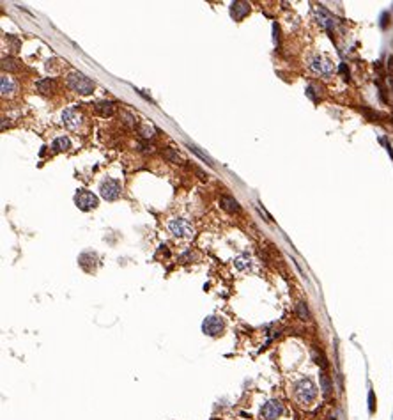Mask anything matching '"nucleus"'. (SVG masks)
<instances>
[{
	"label": "nucleus",
	"instance_id": "obj_1",
	"mask_svg": "<svg viewBox=\"0 0 393 420\" xmlns=\"http://www.w3.org/2000/svg\"><path fill=\"white\" fill-rule=\"evenodd\" d=\"M294 399L300 402L301 406H310L316 402L317 399V386L316 383L308 380V378H303L300 382L294 385Z\"/></svg>",
	"mask_w": 393,
	"mask_h": 420
},
{
	"label": "nucleus",
	"instance_id": "obj_4",
	"mask_svg": "<svg viewBox=\"0 0 393 420\" xmlns=\"http://www.w3.org/2000/svg\"><path fill=\"white\" fill-rule=\"evenodd\" d=\"M168 230H170L175 238H184V240L191 238V234H193V229H191L190 222L184 220V218H172L170 222H168Z\"/></svg>",
	"mask_w": 393,
	"mask_h": 420
},
{
	"label": "nucleus",
	"instance_id": "obj_22",
	"mask_svg": "<svg viewBox=\"0 0 393 420\" xmlns=\"http://www.w3.org/2000/svg\"><path fill=\"white\" fill-rule=\"evenodd\" d=\"M165 156H167V158H170L172 162H174V164H181V162H183L179 154H174L172 151H167V152H165Z\"/></svg>",
	"mask_w": 393,
	"mask_h": 420
},
{
	"label": "nucleus",
	"instance_id": "obj_6",
	"mask_svg": "<svg viewBox=\"0 0 393 420\" xmlns=\"http://www.w3.org/2000/svg\"><path fill=\"white\" fill-rule=\"evenodd\" d=\"M282 413H284V404H282L278 399H271V401H268L261 410V416L264 420H277L282 416Z\"/></svg>",
	"mask_w": 393,
	"mask_h": 420
},
{
	"label": "nucleus",
	"instance_id": "obj_2",
	"mask_svg": "<svg viewBox=\"0 0 393 420\" xmlns=\"http://www.w3.org/2000/svg\"><path fill=\"white\" fill-rule=\"evenodd\" d=\"M308 68H310L312 73L319 74L323 78H330L331 74L335 73V64L321 54H314L308 57Z\"/></svg>",
	"mask_w": 393,
	"mask_h": 420
},
{
	"label": "nucleus",
	"instance_id": "obj_9",
	"mask_svg": "<svg viewBox=\"0 0 393 420\" xmlns=\"http://www.w3.org/2000/svg\"><path fill=\"white\" fill-rule=\"evenodd\" d=\"M60 119H62V124L69 130H76L78 126L82 124V117L74 108H66L60 114Z\"/></svg>",
	"mask_w": 393,
	"mask_h": 420
},
{
	"label": "nucleus",
	"instance_id": "obj_14",
	"mask_svg": "<svg viewBox=\"0 0 393 420\" xmlns=\"http://www.w3.org/2000/svg\"><path fill=\"white\" fill-rule=\"evenodd\" d=\"M71 148V142L67 136H57V138L51 142V149L57 152H62V151H67V149Z\"/></svg>",
	"mask_w": 393,
	"mask_h": 420
},
{
	"label": "nucleus",
	"instance_id": "obj_16",
	"mask_svg": "<svg viewBox=\"0 0 393 420\" xmlns=\"http://www.w3.org/2000/svg\"><path fill=\"white\" fill-rule=\"evenodd\" d=\"M37 89H39V92H43V94H51L53 92V82H51L50 78H44V80L37 82Z\"/></svg>",
	"mask_w": 393,
	"mask_h": 420
},
{
	"label": "nucleus",
	"instance_id": "obj_20",
	"mask_svg": "<svg viewBox=\"0 0 393 420\" xmlns=\"http://www.w3.org/2000/svg\"><path fill=\"white\" fill-rule=\"evenodd\" d=\"M296 308H298V316H300L301 319H308V308H307V305H305L303 302H300Z\"/></svg>",
	"mask_w": 393,
	"mask_h": 420
},
{
	"label": "nucleus",
	"instance_id": "obj_8",
	"mask_svg": "<svg viewBox=\"0 0 393 420\" xmlns=\"http://www.w3.org/2000/svg\"><path fill=\"white\" fill-rule=\"evenodd\" d=\"M223 330V321L218 316H209L202 321V332L209 337H216L218 334H222Z\"/></svg>",
	"mask_w": 393,
	"mask_h": 420
},
{
	"label": "nucleus",
	"instance_id": "obj_18",
	"mask_svg": "<svg viewBox=\"0 0 393 420\" xmlns=\"http://www.w3.org/2000/svg\"><path fill=\"white\" fill-rule=\"evenodd\" d=\"M188 148H190V149H191V151H193V152H195V154H199V156H200V158H202V160H204V162H206V164H207V165H213V160H211V158H209V156H207V154H206V152H202V151H200V149H199V148H197V146H188Z\"/></svg>",
	"mask_w": 393,
	"mask_h": 420
},
{
	"label": "nucleus",
	"instance_id": "obj_11",
	"mask_svg": "<svg viewBox=\"0 0 393 420\" xmlns=\"http://www.w3.org/2000/svg\"><path fill=\"white\" fill-rule=\"evenodd\" d=\"M250 6L246 2H232L230 6V14L234 16V20H241L245 18V14H248Z\"/></svg>",
	"mask_w": 393,
	"mask_h": 420
},
{
	"label": "nucleus",
	"instance_id": "obj_23",
	"mask_svg": "<svg viewBox=\"0 0 393 420\" xmlns=\"http://www.w3.org/2000/svg\"><path fill=\"white\" fill-rule=\"evenodd\" d=\"M152 132H154V130H152L151 126H149V128H147V126H144V128H142V136H145V138H149V136L154 135V133H152Z\"/></svg>",
	"mask_w": 393,
	"mask_h": 420
},
{
	"label": "nucleus",
	"instance_id": "obj_5",
	"mask_svg": "<svg viewBox=\"0 0 393 420\" xmlns=\"http://www.w3.org/2000/svg\"><path fill=\"white\" fill-rule=\"evenodd\" d=\"M99 195H101L105 200H115L121 195V183L117 179H105L99 186Z\"/></svg>",
	"mask_w": 393,
	"mask_h": 420
},
{
	"label": "nucleus",
	"instance_id": "obj_15",
	"mask_svg": "<svg viewBox=\"0 0 393 420\" xmlns=\"http://www.w3.org/2000/svg\"><path fill=\"white\" fill-rule=\"evenodd\" d=\"M250 264H252V257H250L248 254H241L239 257L234 259V266H236L238 270H241V272L243 270H248Z\"/></svg>",
	"mask_w": 393,
	"mask_h": 420
},
{
	"label": "nucleus",
	"instance_id": "obj_17",
	"mask_svg": "<svg viewBox=\"0 0 393 420\" xmlns=\"http://www.w3.org/2000/svg\"><path fill=\"white\" fill-rule=\"evenodd\" d=\"M321 385H323V392L326 394V396H330V392H331V382H330V378H328L326 374H321Z\"/></svg>",
	"mask_w": 393,
	"mask_h": 420
},
{
	"label": "nucleus",
	"instance_id": "obj_25",
	"mask_svg": "<svg viewBox=\"0 0 393 420\" xmlns=\"http://www.w3.org/2000/svg\"><path fill=\"white\" fill-rule=\"evenodd\" d=\"M374 392H370V412H374Z\"/></svg>",
	"mask_w": 393,
	"mask_h": 420
},
{
	"label": "nucleus",
	"instance_id": "obj_10",
	"mask_svg": "<svg viewBox=\"0 0 393 420\" xmlns=\"http://www.w3.org/2000/svg\"><path fill=\"white\" fill-rule=\"evenodd\" d=\"M16 89H18V86H16V82L12 80V76L2 74V78H0V90H2V96H11V94L16 92Z\"/></svg>",
	"mask_w": 393,
	"mask_h": 420
},
{
	"label": "nucleus",
	"instance_id": "obj_7",
	"mask_svg": "<svg viewBox=\"0 0 393 420\" xmlns=\"http://www.w3.org/2000/svg\"><path fill=\"white\" fill-rule=\"evenodd\" d=\"M74 204H76V206L80 208L82 211L94 210V208L97 206V197L92 194V192L80 190L76 195H74Z\"/></svg>",
	"mask_w": 393,
	"mask_h": 420
},
{
	"label": "nucleus",
	"instance_id": "obj_21",
	"mask_svg": "<svg viewBox=\"0 0 393 420\" xmlns=\"http://www.w3.org/2000/svg\"><path fill=\"white\" fill-rule=\"evenodd\" d=\"M2 68L4 70H11V71H14V70H18V64H14V60H11V58H4L2 60Z\"/></svg>",
	"mask_w": 393,
	"mask_h": 420
},
{
	"label": "nucleus",
	"instance_id": "obj_24",
	"mask_svg": "<svg viewBox=\"0 0 393 420\" xmlns=\"http://www.w3.org/2000/svg\"><path fill=\"white\" fill-rule=\"evenodd\" d=\"M259 211H261V214H264V218H266V220H268V222H271V216H269V214H268V211H266L264 208H261V206H259Z\"/></svg>",
	"mask_w": 393,
	"mask_h": 420
},
{
	"label": "nucleus",
	"instance_id": "obj_3",
	"mask_svg": "<svg viewBox=\"0 0 393 420\" xmlns=\"http://www.w3.org/2000/svg\"><path fill=\"white\" fill-rule=\"evenodd\" d=\"M67 86H69L71 90H74V92H78V94H83V96H87V94H90L94 90V82L89 80L83 73H80V71L69 73V76H67Z\"/></svg>",
	"mask_w": 393,
	"mask_h": 420
},
{
	"label": "nucleus",
	"instance_id": "obj_13",
	"mask_svg": "<svg viewBox=\"0 0 393 420\" xmlns=\"http://www.w3.org/2000/svg\"><path fill=\"white\" fill-rule=\"evenodd\" d=\"M96 110L101 114V116L110 117V116H113V112H115V103L113 102H97Z\"/></svg>",
	"mask_w": 393,
	"mask_h": 420
},
{
	"label": "nucleus",
	"instance_id": "obj_19",
	"mask_svg": "<svg viewBox=\"0 0 393 420\" xmlns=\"http://www.w3.org/2000/svg\"><path fill=\"white\" fill-rule=\"evenodd\" d=\"M317 18H319V22L324 25V27H328V28L333 27V22H331V18L328 14H324V12H317Z\"/></svg>",
	"mask_w": 393,
	"mask_h": 420
},
{
	"label": "nucleus",
	"instance_id": "obj_12",
	"mask_svg": "<svg viewBox=\"0 0 393 420\" xmlns=\"http://www.w3.org/2000/svg\"><path fill=\"white\" fill-rule=\"evenodd\" d=\"M220 206H222L225 211H229V213H238V211L241 210L238 200H236L234 197H227V195L220 198Z\"/></svg>",
	"mask_w": 393,
	"mask_h": 420
}]
</instances>
